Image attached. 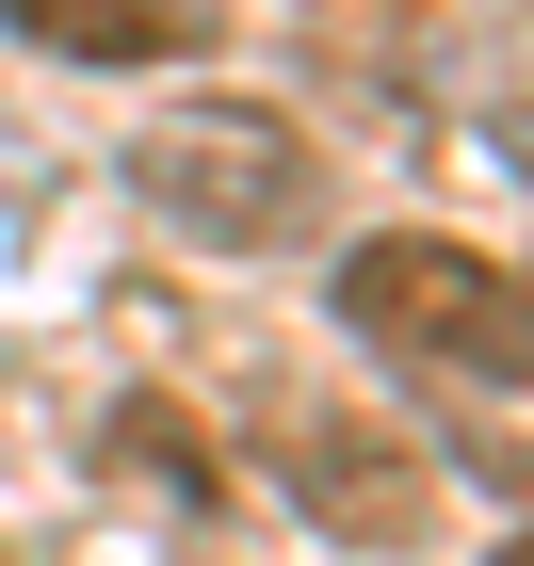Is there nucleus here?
<instances>
[{
	"label": "nucleus",
	"mask_w": 534,
	"mask_h": 566,
	"mask_svg": "<svg viewBox=\"0 0 534 566\" xmlns=\"http://www.w3.org/2000/svg\"><path fill=\"white\" fill-rule=\"evenodd\" d=\"M130 453H146V485H178V502H211V453H195V421H178V405H114V470H130Z\"/></svg>",
	"instance_id": "obj_5"
},
{
	"label": "nucleus",
	"mask_w": 534,
	"mask_h": 566,
	"mask_svg": "<svg viewBox=\"0 0 534 566\" xmlns=\"http://www.w3.org/2000/svg\"><path fill=\"white\" fill-rule=\"evenodd\" d=\"M275 485H292L341 551H421V534H438V470H421L405 437L341 421V405H292V421H275Z\"/></svg>",
	"instance_id": "obj_3"
},
{
	"label": "nucleus",
	"mask_w": 534,
	"mask_h": 566,
	"mask_svg": "<svg viewBox=\"0 0 534 566\" xmlns=\"http://www.w3.org/2000/svg\"><path fill=\"white\" fill-rule=\"evenodd\" d=\"M49 65H178V49L211 33V0H0Z\"/></svg>",
	"instance_id": "obj_4"
},
{
	"label": "nucleus",
	"mask_w": 534,
	"mask_h": 566,
	"mask_svg": "<svg viewBox=\"0 0 534 566\" xmlns=\"http://www.w3.org/2000/svg\"><path fill=\"white\" fill-rule=\"evenodd\" d=\"M486 566H534V534H502V551H486Z\"/></svg>",
	"instance_id": "obj_6"
},
{
	"label": "nucleus",
	"mask_w": 534,
	"mask_h": 566,
	"mask_svg": "<svg viewBox=\"0 0 534 566\" xmlns=\"http://www.w3.org/2000/svg\"><path fill=\"white\" fill-rule=\"evenodd\" d=\"M341 324L421 356V373H453V389H534V275L486 260V243H453V227L341 243Z\"/></svg>",
	"instance_id": "obj_2"
},
{
	"label": "nucleus",
	"mask_w": 534,
	"mask_h": 566,
	"mask_svg": "<svg viewBox=\"0 0 534 566\" xmlns=\"http://www.w3.org/2000/svg\"><path fill=\"white\" fill-rule=\"evenodd\" d=\"M130 195L195 243V260H275L324 227V146L260 97H163L130 130Z\"/></svg>",
	"instance_id": "obj_1"
}]
</instances>
